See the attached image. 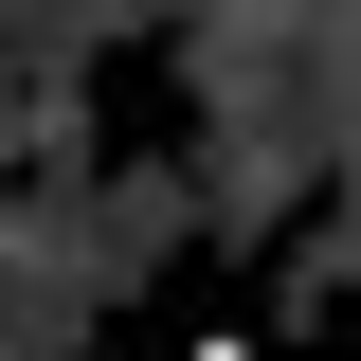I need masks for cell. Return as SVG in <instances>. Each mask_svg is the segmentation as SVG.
<instances>
[{
    "instance_id": "cell-1",
    "label": "cell",
    "mask_w": 361,
    "mask_h": 361,
    "mask_svg": "<svg viewBox=\"0 0 361 361\" xmlns=\"http://www.w3.org/2000/svg\"><path fill=\"white\" fill-rule=\"evenodd\" d=\"M180 361H271V343H253V325H199V343H180Z\"/></svg>"
}]
</instances>
